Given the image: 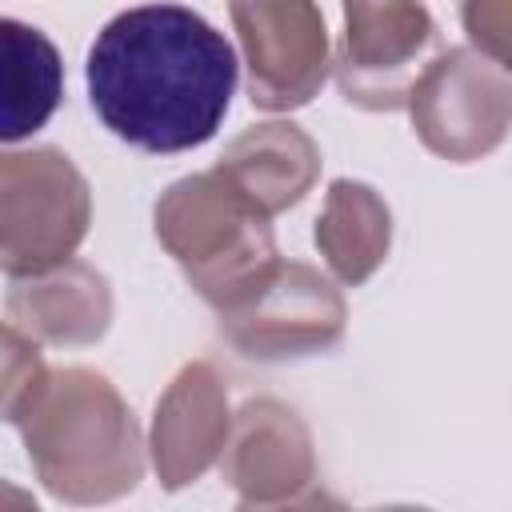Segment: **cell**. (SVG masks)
<instances>
[{"instance_id": "obj_1", "label": "cell", "mask_w": 512, "mask_h": 512, "mask_svg": "<svg viewBox=\"0 0 512 512\" xmlns=\"http://www.w3.org/2000/svg\"><path fill=\"white\" fill-rule=\"evenodd\" d=\"M236 52L184 4L116 12L92 40L84 80L104 128L140 152H188L216 136L236 92Z\"/></svg>"}, {"instance_id": "obj_2", "label": "cell", "mask_w": 512, "mask_h": 512, "mask_svg": "<svg viewBox=\"0 0 512 512\" xmlns=\"http://www.w3.org/2000/svg\"><path fill=\"white\" fill-rule=\"evenodd\" d=\"M12 424L36 480L60 504H116L144 480L140 424L96 368H48Z\"/></svg>"}, {"instance_id": "obj_3", "label": "cell", "mask_w": 512, "mask_h": 512, "mask_svg": "<svg viewBox=\"0 0 512 512\" xmlns=\"http://www.w3.org/2000/svg\"><path fill=\"white\" fill-rule=\"evenodd\" d=\"M152 228L192 292L216 312L252 292L280 260L268 216L236 196L212 168L168 184L152 208Z\"/></svg>"}, {"instance_id": "obj_4", "label": "cell", "mask_w": 512, "mask_h": 512, "mask_svg": "<svg viewBox=\"0 0 512 512\" xmlns=\"http://www.w3.org/2000/svg\"><path fill=\"white\" fill-rule=\"evenodd\" d=\"M88 224H92V188L68 152L52 144L0 152L4 276L28 280L76 260Z\"/></svg>"}, {"instance_id": "obj_5", "label": "cell", "mask_w": 512, "mask_h": 512, "mask_svg": "<svg viewBox=\"0 0 512 512\" xmlns=\"http://www.w3.org/2000/svg\"><path fill=\"white\" fill-rule=\"evenodd\" d=\"M216 316L220 336L244 360L260 364H288L328 352L348 328V304L340 288L300 260H276L252 292Z\"/></svg>"}, {"instance_id": "obj_6", "label": "cell", "mask_w": 512, "mask_h": 512, "mask_svg": "<svg viewBox=\"0 0 512 512\" xmlns=\"http://www.w3.org/2000/svg\"><path fill=\"white\" fill-rule=\"evenodd\" d=\"M412 128L420 144L452 164H472L500 148L512 124L508 68L476 48H440L408 92Z\"/></svg>"}, {"instance_id": "obj_7", "label": "cell", "mask_w": 512, "mask_h": 512, "mask_svg": "<svg viewBox=\"0 0 512 512\" xmlns=\"http://www.w3.org/2000/svg\"><path fill=\"white\" fill-rule=\"evenodd\" d=\"M344 32L332 56L336 88L364 112H396L408 104L412 84L440 52L432 12L408 0L344 4Z\"/></svg>"}, {"instance_id": "obj_8", "label": "cell", "mask_w": 512, "mask_h": 512, "mask_svg": "<svg viewBox=\"0 0 512 512\" xmlns=\"http://www.w3.org/2000/svg\"><path fill=\"white\" fill-rule=\"evenodd\" d=\"M244 68L248 100L264 112L304 108L328 76L324 12L304 0H252L228 8Z\"/></svg>"}, {"instance_id": "obj_9", "label": "cell", "mask_w": 512, "mask_h": 512, "mask_svg": "<svg viewBox=\"0 0 512 512\" xmlns=\"http://www.w3.org/2000/svg\"><path fill=\"white\" fill-rule=\"evenodd\" d=\"M228 424H232V404L220 368L208 360H188L160 392L144 444L160 488L180 492L196 484L220 460Z\"/></svg>"}, {"instance_id": "obj_10", "label": "cell", "mask_w": 512, "mask_h": 512, "mask_svg": "<svg viewBox=\"0 0 512 512\" xmlns=\"http://www.w3.org/2000/svg\"><path fill=\"white\" fill-rule=\"evenodd\" d=\"M220 476L240 500H284L316 480V448L304 416L272 396H252L232 412Z\"/></svg>"}, {"instance_id": "obj_11", "label": "cell", "mask_w": 512, "mask_h": 512, "mask_svg": "<svg viewBox=\"0 0 512 512\" xmlns=\"http://www.w3.org/2000/svg\"><path fill=\"white\" fill-rule=\"evenodd\" d=\"M8 324L36 344L84 348L112 328V284L88 260H68L28 280H12L4 296Z\"/></svg>"}, {"instance_id": "obj_12", "label": "cell", "mask_w": 512, "mask_h": 512, "mask_svg": "<svg viewBox=\"0 0 512 512\" xmlns=\"http://www.w3.org/2000/svg\"><path fill=\"white\" fill-rule=\"evenodd\" d=\"M236 196H244L260 216H280L304 200L320 176L316 140L292 120H268L244 128L212 168Z\"/></svg>"}, {"instance_id": "obj_13", "label": "cell", "mask_w": 512, "mask_h": 512, "mask_svg": "<svg viewBox=\"0 0 512 512\" xmlns=\"http://www.w3.org/2000/svg\"><path fill=\"white\" fill-rule=\"evenodd\" d=\"M64 100L60 48L16 16H0V144L40 132Z\"/></svg>"}, {"instance_id": "obj_14", "label": "cell", "mask_w": 512, "mask_h": 512, "mask_svg": "<svg viewBox=\"0 0 512 512\" xmlns=\"http://www.w3.org/2000/svg\"><path fill=\"white\" fill-rule=\"evenodd\" d=\"M316 248L340 284H364L392 248V212L384 196L364 180H332L316 220Z\"/></svg>"}, {"instance_id": "obj_15", "label": "cell", "mask_w": 512, "mask_h": 512, "mask_svg": "<svg viewBox=\"0 0 512 512\" xmlns=\"http://www.w3.org/2000/svg\"><path fill=\"white\" fill-rule=\"evenodd\" d=\"M48 364L40 356V344L28 340L16 324L0 320V420H16L24 400L44 380Z\"/></svg>"}, {"instance_id": "obj_16", "label": "cell", "mask_w": 512, "mask_h": 512, "mask_svg": "<svg viewBox=\"0 0 512 512\" xmlns=\"http://www.w3.org/2000/svg\"><path fill=\"white\" fill-rule=\"evenodd\" d=\"M460 20L468 28V48L488 56L492 64L508 68L512 60V4L508 0H476L460 8Z\"/></svg>"}, {"instance_id": "obj_17", "label": "cell", "mask_w": 512, "mask_h": 512, "mask_svg": "<svg viewBox=\"0 0 512 512\" xmlns=\"http://www.w3.org/2000/svg\"><path fill=\"white\" fill-rule=\"evenodd\" d=\"M236 512H352L340 496H332L328 488H316V484H308L304 492H296V496H284V500H240L236 504Z\"/></svg>"}, {"instance_id": "obj_18", "label": "cell", "mask_w": 512, "mask_h": 512, "mask_svg": "<svg viewBox=\"0 0 512 512\" xmlns=\"http://www.w3.org/2000/svg\"><path fill=\"white\" fill-rule=\"evenodd\" d=\"M0 512H40V504L32 500L28 488H20L12 480H0Z\"/></svg>"}, {"instance_id": "obj_19", "label": "cell", "mask_w": 512, "mask_h": 512, "mask_svg": "<svg viewBox=\"0 0 512 512\" xmlns=\"http://www.w3.org/2000/svg\"><path fill=\"white\" fill-rule=\"evenodd\" d=\"M372 512H432V508H416V504H388V508H372Z\"/></svg>"}]
</instances>
